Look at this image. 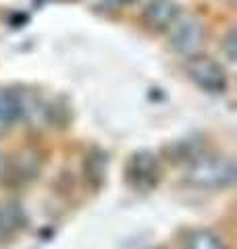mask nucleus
I'll list each match as a JSON object with an SVG mask.
<instances>
[{"instance_id":"obj_1","label":"nucleus","mask_w":237,"mask_h":249,"mask_svg":"<svg viewBox=\"0 0 237 249\" xmlns=\"http://www.w3.org/2000/svg\"><path fill=\"white\" fill-rule=\"evenodd\" d=\"M185 181L198 189H223L235 181V164L223 156H196L185 170Z\"/></svg>"},{"instance_id":"obj_2","label":"nucleus","mask_w":237,"mask_h":249,"mask_svg":"<svg viewBox=\"0 0 237 249\" xmlns=\"http://www.w3.org/2000/svg\"><path fill=\"white\" fill-rule=\"evenodd\" d=\"M185 71H187L189 79L204 91H208V93L227 91L229 81H227L225 69L220 67L217 60H212L210 56H202V54L189 56L187 65H185Z\"/></svg>"},{"instance_id":"obj_3","label":"nucleus","mask_w":237,"mask_h":249,"mask_svg":"<svg viewBox=\"0 0 237 249\" xmlns=\"http://www.w3.org/2000/svg\"><path fill=\"white\" fill-rule=\"evenodd\" d=\"M171 31V46L173 50L183 54V56H196L198 50L202 48L204 44V27L202 23L194 19V17H187V19H177L173 23V27L169 29Z\"/></svg>"},{"instance_id":"obj_4","label":"nucleus","mask_w":237,"mask_h":249,"mask_svg":"<svg viewBox=\"0 0 237 249\" xmlns=\"http://www.w3.org/2000/svg\"><path fill=\"white\" fill-rule=\"evenodd\" d=\"M158 178H160V166L154 154L139 152L131 156L127 164V181L133 189L150 191L152 187H156Z\"/></svg>"},{"instance_id":"obj_5","label":"nucleus","mask_w":237,"mask_h":249,"mask_svg":"<svg viewBox=\"0 0 237 249\" xmlns=\"http://www.w3.org/2000/svg\"><path fill=\"white\" fill-rule=\"evenodd\" d=\"M179 13L175 0H150L144 9V23L152 31H169L179 19Z\"/></svg>"},{"instance_id":"obj_6","label":"nucleus","mask_w":237,"mask_h":249,"mask_svg":"<svg viewBox=\"0 0 237 249\" xmlns=\"http://www.w3.org/2000/svg\"><path fill=\"white\" fill-rule=\"evenodd\" d=\"M25 112V104L15 91L0 89V133L11 131Z\"/></svg>"},{"instance_id":"obj_7","label":"nucleus","mask_w":237,"mask_h":249,"mask_svg":"<svg viewBox=\"0 0 237 249\" xmlns=\"http://www.w3.org/2000/svg\"><path fill=\"white\" fill-rule=\"evenodd\" d=\"M185 249H225L223 239L212 231H194L185 241Z\"/></svg>"},{"instance_id":"obj_8","label":"nucleus","mask_w":237,"mask_h":249,"mask_svg":"<svg viewBox=\"0 0 237 249\" xmlns=\"http://www.w3.org/2000/svg\"><path fill=\"white\" fill-rule=\"evenodd\" d=\"M11 177H17V170H15V166L11 164V160L0 152V183L6 181V178H11Z\"/></svg>"},{"instance_id":"obj_9","label":"nucleus","mask_w":237,"mask_h":249,"mask_svg":"<svg viewBox=\"0 0 237 249\" xmlns=\"http://www.w3.org/2000/svg\"><path fill=\"white\" fill-rule=\"evenodd\" d=\"M223 48L227 52V58L229 60H235V31H229L227 37H225V42H223Z\"/></svg>"},{"instance_id":"obj_10","label":"nucleus","mask_w":237,"mask_h":249,"mask_svg":"<svg viewBox=\"0 0 237 249\" xmlns=\"http://www.w3.org/2000/svg\"><path fill=\"white\" fill-rule=\"evenodd\" d=\"M117 2H121V4H129V2H133V0H117Z\"/></svg>"}]
</instances>
